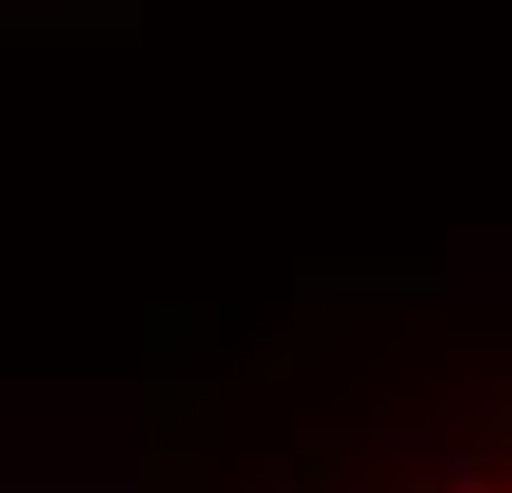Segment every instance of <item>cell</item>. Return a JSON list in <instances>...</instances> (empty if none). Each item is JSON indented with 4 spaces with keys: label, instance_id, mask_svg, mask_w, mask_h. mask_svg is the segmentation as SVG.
Returning a JSON list of instances; mask_svg holds the SVG:
<instances>
[{
    "label": "cell",
    "instance_id": "obj_1",
    "mask_svg": "<svg viewBox=\"0 0 512 493\" xmlns=\"http://www.w3.org/2000/svg\"><path fill=\"white\" fill-rule=\"evenodd\" d=\"M380 493H512V418H475L418 465H399Z\"/></svg>",
    "mask_w": 512,
    "mask_h": 493
}]
</instances>
